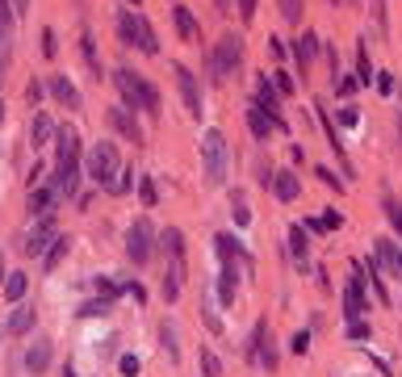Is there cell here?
Masks as SVG:
<instances>
[{
  "label": "cell",
  "instance_id": "d4e9b609",
  "mask_svg": "<svg viewBox=\"0 0 402 377\" xmlns=\"http://www.w3.org/2000/svg\"><path fill=\"white\" fill-rule=\"evenodd\" d=\"M172 17H177L180 38H184V43H193V38H197V21H193V13H189L184 4H177V9H172Z\"/></svg>",
  "mask_w": 402,
  "mask_h": 377
},
{
  "label": "cell",
  "instance_id": "680465c9",
  "mask_svg": "<svg viewBox=\"0 0 402 377\" xmlns=\"http://www.w3.org/2000/svg\"><path fill=\"white\" fill-rule=\"evenodd\" d=\"M398 273H402V252H398Z\"/></svg>",
  "mask_w": 402,
  "mask_h": 377
},
{
  "label": "cell",
  "instance_id": "9a60e30c",
  "mask_svg": "<svg viewBox=\"0 0 402 377\" xmlns=\"http://www.w3.org/2000/svg\"><path fill=\"white\" fill-rule=\"evenodd\" d=\"M134 47L143 50V55H155V50H160V38H155L151 21H147L143 13H134Z\"/></svg>",
  "mask_w": 402,
  "mask_h": 377
},
{
  "label": "cell",
  "instance_id": "1f68e13d",
  "mask_svg": "<svg viewBox=\"0 0 402 377\" xmlns=\"http://www.w3.org/2000/svg\"><path fill=\"white\" fill-rule=\"evenodd\" d=\"M80 55H84V63H89V72L96 76V80H101V63H96V47H92V34H89V30L80 34Z\"/></svg>",
  "mask_w": 402,
  "mask_h": 377
},
{
  "label": "cell",
  "instance_id": "cb8c5ba5",
  "mask_svg": "<svg viewBox=\"0 0 402 377\" xmlns=\"http://www.w3.org/2000/svg\"><path fill=\"white\" fill-rule=\"evenodd\" d=\"M67 247H72V239L67 235H59L55 243H50V252L43 256V264H46V273H55L59 264H63V256H67Z\"/></svg>",
  "mask_w": 402,
  "mask_h": 377
},
{
  "label": "cell",
  "instance_id": "6da1fadb",
  "mask_svg": "<svg viewBox=\"0 0 402 377\" xmlns=\"http://www.w3.org/2000/svg\"><path fill=\"white\" fill-rule=\"evenodd\" d=\"M226 164H230V151H226V135L210 126V130L201 135V168H206V185H210V188L226 185Z\"/></svg>",
  "mask_w": 402,
  "mask_h": 377
},
{
  "label": "cell",
  "instance_id": "277c9868",
  "mask_svg": "<svg viewBox=\"0 0 402 377\" xmlns=\"http://www.w3.org/2000/svg\"><path fill=\"white\" fill-rule=\"evenodd\" d=\"M151 223H147V218H134L130 223V231H126V256H130L134 264H147V260H151V247H155V243H151Z\"/></svg>",
  "mask_w": 402,
  "mask_h": 377
},
{
  "label": "cell",
  "instance_id": "c3c4849f",
  "mask_svg": "<svg viewBox=\"0 0 402 377\" xmlns=\"http://www.w3.org/2000/svg\"><path fill=\"white\" fill-rule=\"evenodd\" d=\"M357 76H360V84H369V76H373V63H369V55L360 50V67H357Z\"/></svg>",
  "mask_w": 402,
  "mask_h": 377
},
{
  "label": "cell",
  "instance_id": "4dcf8cb0",
  "mask_svg": "<svg viewBox=\"0 0 402 377\" xmlns=\"http://www.w3.org/2000/svg\"><path fill=\"white\" fill-rule=\"evenodd\" d=\"M26 273H9V277H4V298H9V302H21V293H26Z\"/></svg>",
  "mask_w": 402,
  "mask_h": 377
},
{
  "label": "cell",
  "instance_id": "2e32d148",
  "mask_svg": "<svg viewBox=\"0 0 402 377\" xmlns=\"http://www.w3.org/2000/svg\"><path fill=\"white\" fill-rule=\"evenodd\" d=\"M55 201H59V193H55V185H34V188H30V210H34L38 218H50V210H55Z\"/></svg>",
  "mask_w": 402,
  "mask_h": 377
},
{
  "label": "cell",
  "instance_id": "7dc6e473",
  "mask_svg": "<svg viewBox=\"0 0 402 377\" xmlns=\"http://www.w3.org/2000/svg\"><path fill=\"white\" fill-rule=\"evenodd\" d=\"M118 369H122L126 377H138V356H122V361H118Z\"/></svg>",
  "mask_w": 402,
  "mask_h": 377
},
{
  "label": "cell",
  "instance_id": "db71d44e",
  "mask_svg": "<svg viewBox=\"0 0 402 377\" xmlns=\"http://www.w3.org/2000/svg\"><path fill=\"white\" fill-rule=\"evenodd\" d=\"M377 89H381V93H394V76L381 72V76H377Z\"/></svg>",
  "mask_w": 402,
  "mask_h": 377
},
{
  "label": "cell",
  "instance_id": "f546056e",
  "mask_svg": "<svg viewBox=\"0 0 402 377\" xmlns=\"http://www.w3.org/2000/svg\"><path fill=\"white\" fill-rule=\"evenodd\" d=\"M314 50H318V38H314V34H302V38L294 43V55H298V63H302V67L314 59Z\"/></svg>",
  "mask_w": 402,
  "mask_h": 377
},
{
  "label": "cell",
  "instance_id": "681fc988",
  "mask_svg": "<svg viewBox=\"0 0 402 377\" xmlns=\"http://www.w3.org/2000/svg\"><path fill=\"white\" fill-rule=\"evenodd\" d=\"M239 17L252 21V17H256V0H239Z\"/></svg>",
  "mask_w": 402,
  "mask_h": 377
},
{
  "label": "cell",
  "instance_id": "7bdbcfd3",
  "mask_svg": "<svg viewBox=\"0 0 402 377\" xmlns=\"http://www.w3.org/2000/svg\"><path fill=\"white\" fill-rule=\"evenodd\" d=\"M105 310H109V298H101V302H84V306H80L84 319H96V315H105Z\"/></svg>",
  "mask_w": 402,
  "mask_h": 377
},
{
  "label": "cell",
  "instance_id": "8d00e7d4",
  "mask_svg": "<svg viewBox=\"0 0 402 377\" xmlns=\"http://www.w3.org/2000/svg\"><path fill=\"white\" fill-rule=\"evenodd\" d=\"M118 34H122V43H126V47H134V13H130V9L118 17Z\"/></svg>",
  "mask_w": 402,
  "mask_h": 377
},
{
  "label": "cell",
  "instance_id": "6f0895ef",
  "mask_svg": "<svg viewBox=\"0 0 402 377\" xmlns=\"http://www.w3.org/2000/svg\"><path fill=\"white\" fill-rule=\"evenodd\" d=\"M218 4H223V9H230V0H218Z\"/></svg>",
  "mask_w": 402,
  "mask_h": 377
},
{
  "label": "cell",
  "instance_id": "60d3db41",
  "mask_svg": "<svg viewBox=\"0 0 402 377\" xmlns=\"http://www.w3.org/2000/svg\"><path fill=\"white\" fill-rule=\"evenodd\" d=\"M130 176H134L130 168H122V172H118V176H113L105 188H109V193H126V188H130Z\"/></svg>",
  "mask_w": 402,
  "mask_h": 377
},
{
  "label": "cell",
  "instance_id": "e575fe53",
  "mask_svg": "<svg viewBox=\"0 0 402 377\" xmlns=\"http://www.w3.org/2000/svg\"><path fill=\"white\" fill-rule=\"evenodd\" d=\"M138 105H143L151 118H160V93H155V84H147V80H143V96H138Z\"/></svg>",
  "mask_w": 402,
  "mask_h": 377
},
{
  "label": "cell",
  "instance_id": "7c38bea8",
  "mask_svg": "<svg viewBox=\"0 0 402 377\" xmlns=\"http://www.w3.org/2000/svg\"><path fill=\"white\" fill-rule=\"evenodd\" d=\"M55 193L59 197H76V185H80V164H55Z\"/></svg>",
  "mask_w": 402,
  "mask_h": 377
},
{
  "label": "cell",
  "instance_id": "e0dca14e",
  "mask_svg": "<svg viewBox=\"0 0 402 377\" xmlns=\"http://www.w3.org/2000/svg\"><path fill=\"white\" fill-rule=\"evenodd\" d=\"M256 109H264L272 122H281V93L268 80H260V89H256Z\"/></svg>",
  "mask_w": 402,
  "mask_h": 377
},
{
  "label": "cell",
  "instance_id": "d6986e66",
  "mask_svg": "<svg viewBox=\"0 0 402 377\" xmlns=\"http://www.w3.org/2000/svg\"><path fill=\"white\" fill-rule=\"evenodd\" d=\"M272 193H277L281 201H294V197L302 193V181H298L294 172H272Z\"/></svg>",
  "mask_w": 402,
  "mask_h": 377
},
{
  "label": "cell",
  "instance_id": "d6a6232c",
  "mask_svg": "<svg viewBox=\"0 0 402 377\" xmlns=\"http://www.w3.org/2000/svg\"><path fill=\"white\" fill-rule=\"evenodd\" d=\"M377 260H381L390 273H398V252H394V243H390V239H377Z\"/></svg>",
  "mask_w": 402,
  "mask_h": 377
},
{
  "label": "cell",
  "instance_id": "4fadbf2b",
  "mask_svg": "<svg viewBox=\"0 0 402 377\" xmlns=\"http://www.w3.org/2000/svg\"><path fill=\"white\" fill-rule=\"evenodd\" d=\"M13 4L9 0H0V72H4V63H9V50H13Z\"/></svg>",
  "mask_w": 402,
  "mask_h": 377
},
{
  "label": "cell",
  "instance_id": "f5cc1de1",
  "mask_svg": "<svg viewBox=\"0 0 402 377\" xmlns=\"http://www.w3.org/2000/svg\"><path fill=\"white\" fill-rule=\"evenodd\" d=\"M26 96H30V105H38V101H43V84H38V80H34V84H30V89H26Z\"/></svg>",
  "mask_w": 402,
  "mask_h": 377
},
{
  "label": "cell",
  "instance_id": "ac0fdd59",
  "mask_svg": "<svg viewBox=\"0 0 402 377\" xmlns=\"http://www.w3.org/2000/svg\"><path fill=\"white\" fill-rule=\"evenodd\" d=\"M50 93H55V101H59V105H67V109H80V89H76L67 76H55V80H50Z\"/></svg>",
  "mask_w": 402,
  "mask_h": 377
},
{
  "label": "cell",
  "instance_id": "816d5d0a",
  "mask_svg": "<svg viewBox=\"0 0 402 377\" xmlns=\"http://www.w3.org/2000/svg\"><path fill=\"white\" fill-rule=\"evenodd\" d=\"M348 339H369V323H352V327H348Z\"/></svg>",
  "mask_w": 402,
  "mask_h": 377
},
{
  "label": "cell",
  "instance_id": "f35d334b",
  "mask_svg": "<svg viewBox=\"0 0 402 377\" xmlns=\"http://www.w3.org/2000/svg\"><path fill=\"white\" fill-rule=\"evenodd\" d=\"M272 89L281 96H289L294 93V76H289V72H272Z\"/></svg>",
  "mask_w": 402,
  "mask_h": 377
},
{
  "label": "cell",
  "instance_id": "7402d4cb",
  "mask_svg": "<svg viewBox=\"0 0 402 377\" xmlns=\"http://www.w3.org/2000/svg\"><path fill=\"white\" fill-rule=\"evenodd\" d=\"M55 135H59V130H55V122H50L46 113H38V118H34V126H30V139H34V147H46Z\"/></svg>",
  "mask_w": 402,
  "mask_h": 377
},
{
  "label": "cell",
  "instance_id": "5b68a950",
  "mask_svg": "<svg viewBox=\"0 0 402 377\" xmlns=\"http://www.w3.org/2000/svg\"><path fill=\"white\" fill-rule=\"evenodd\" d=\"M55 239H59V231H55V218H38V223H34V231H30V239L21 243V252H26V256H46Z\"/></svg>",
  "mask_w": 402,
  "mask_h": 377
},
{
  "label": "cell",
  "instance_id": "484cf974",
  "mask_svg": "<svg viewBox=\"0 0 402 377\" xmlns=\"http://www.w3.org/2000/svg\"><path fill=\"white\" fill-rule=\"evenodd\" d=\"M214 243H218V256H223L226 264H235V260H243V243H239L235 235H218Z\"/></svg>",
  "mask_w": 402,
  "mask_h": 377
},
{
  "label": "cell",
  "instance_id": "5bb4252c",
  "mask_svg": "<svg viewBox=\"0 0 402 377\" xmlns=\"http://www.w3.org/2000/svg\"><path fill=\"white\" fill-rule=\"evenodd\" d=\"M109 122H113V130H118L126 142H143V130H138V122L130 118L126 105H122V109H109Z\"/></svg>",
  "mask_w": 402,
  "mask_h": 377
},
{
  "label": "cell",
  "instance_id": "74e56055",
  "mask_svg": "<svg viewBox=\"0 0 402 377\" xmlns=\"http://www.w3.org/2000/svg\"><path fill=\"white\" fill-rule=\"evenodd\" d=\"M386 218H390V227L402 235V206L394 201V197H386Z\"/></svg>",
  "mask_w": 402,
  "mask_h": 377
},
{
  "label": "cell",
  "instance_id": "603a6c76",
  "mask_svg": "<svg viewBox=\"0 0 402 377\" xmlns=\"http://www.w3.org/2000/svg\"><path fill=\"white\" fill-rule=\"evenodd\" d=\"M289 252H294V260H298V264H306V256H311V243H306V231H302L298 223L289 227Z\"/></svg>",
  "mask_w": 402,
  "mask_h": 377
},
{
  "label": "cell",
  "instance_id": "bcb514c9",
  "mask_svg": "<svg viewBox=\"0 0 402 377\" xmlns=\"http://www.w3.org/2000/svg\"><path fill=\"white\" fill-rule=\"evenodd\" d=\"M289 348H294V352H298V356H306V348H311V335H306V331H298V335H294V344H289Z\"/></svg>",
  "mask_w": 402,
  "mask_h": 377
},
{
  "label": "cell",
  "instance_id": "ba28073f",
  "mask_svg": "<svg viewBox=\"0 0 402 377\" xmlns=\"http://www.w3.org/2000/svg\"><path fill=\"white\" fill-rule=\"evenodd\" d=\"M364 310H369V306H364V273L352 269V281H348V293H344V315L357 323Z\"/></svg>",
  "mask_w": 402,
  "mask_h": 377
},
{
  "label": "cell",
  "instance_id": "836d02e7",
  "mask_svg": "<svg viewBox=\"0 0 402 377\" xmlns=\"http://www.w3.org/2000/svg\"><path fill=\"white\" fill-rule=\"evenodd\" d=\"M277 4H281V17H285L289 26H298L302 13H306V0H277Z\"/></svg>",
  "mask_w": 402,
  "mask_h": 377
},
{
  "label": "cell",
  "instance_id": "f6af8a7d",
  "mask_svg": "<svg viewBox=\"0 0 402 377\" xmlns=\"http://www.w3.org/2000/svg\"><path fill=\"white\" fill-rule=\"evenodd\" d=\"M43 55H46V59H55V55H59V43H55V30H43Z\"/></svg>",
  "mask_w": 402,
  "mask_h": 377
},
{
  "label": "cell",
  "instance_id": "9c48e42d",
  "mask_svg": "<svg viewBox=\"0 0 402 377\" xmlns=\"http://www.w3.org/2000/svg\"><path fill=\"white\" fill-rule=\"evenodd\" d=\"M55 164H80V135L72 130V126H63L59 135H55Z\"/></svg>",
  "mask_w": 402,
  "mask_h": 377
},
{
  "label": "cell",
  "instance_id": "ab89813d",
  "mask_svg": "<svg viewBox=\"0 0 402 377\" xmlns=\"http://www.w3.org/2000/svg\"><path fill=\"white\" fill-rule=\"evenodd\" d=\"M160 339H164V352H168V356L177 361V356H180V352H177V331L164 323V327H160Z\"/></svg>",
  "mask_w": 402,
  "mask_h": 377
},
{
  "label": "cell",
  "instance_id": "d590c367",
  "mask_svg": "<svg viewBox=\"0 0 402 377\" xmlns=\"http://www.w3.org/2000/svg\"><path fill=\"white\" fill-rule=\"evenodd\" d=\"M201 373L206 377H223V361H218L210 348H201Z\"/></svg>",
  "mask_w": 402,
  "mask_h": 377
},
{
  "label": "cell",
  "instance_id": "83f0119b",
  "mask_svg": "<svg viewBox=\"0 0 402 377\" xmlns=\"http://www.w3.org/2000/svg\"><path fill=\"white\" fill-rule=\"evenodd\" d=\"M247 126H252V135H256V139H268V130H272L277 122L268 118L264 109H247Z\"/></svg>",
  "mask_w": 402,
  "mask_h": 377
},
{
  "label": "cell",
  "instance_id": "52a82bcc",
  "mask_svg": "<svg viewBox=\"0 0 402 377\" xmlns=\"http://www.w3.org/2000/svg\"><path fill=\"white\" fill-rule=\"evenodd\" d=\"M113 84H118V93L126 101V109H143V105H138V96H143V76H134L130 67H118V72H113Z\"/></svg>",
  "mask_w": 402,
  "mask_h": 377
},
{
  "label": "cell",
  "instance_id": "f1b7e54d",
  "mask_svg": "<svg viewBox=\"0 0 402 377\" xmlns=\"http://www.w3.org/2000/svg\"><path fill=\"white\" fill-rule=\"evenodd\" d=\"M235 277H239V269H235V264H226V269H223V281H218V298H223L226 306L235 302V285H239Z\"/></svg>",
  "mask_w": 402,
  "mask_h": 377
},
{
  "label": "cell",
  "instance_id": "9f6ffc18",
  "mask_svg": "<svg viewBox=\"0 0 402 377\" xmlns=\"http://www.w3.org/2000/svg\"><path fill=\"white\" fill-rule=\"evenodd\" d=\"M398 139H402V109H398Z\"/></svg>",
  "mask_w": 402,
  "mask_h": 377
},
{
  "label": "cell",
  "instance_id": "ee69618b",
  "mask_svg": "<svg viewBox=\"0 0 402 377\" xmlns=\"http://www.w3.org/2000/svg\"><path fill=\"white\" fill-rule=\"evenodd\" d=\"M230 214H235V223H239V227H247V223H252V210H247V206H243L239 197H235V206H230Z\"/></svg>",
  "mask_w": 402,
  "mask_h": 377
},
{
  "label": "cell",
  "instance_id": "b9f144b4",
  "mask_svg": "<svg viewBox=\"0 0 402 377\" xmlns=\"http://www.w3.org/2000/svg\"><path fill=\"white\" fill-rule=\"evenodd\" d=\"M138 197H143V206H155V201H160V197H155V185H151V176L138 181Z\"/></svg>",
  "mask_w": 402,
  "mask_h": 377
},
{
  "label": "cell",
  "instance_id": "ffe728a7",
  "mask_svg": "<svg viewBox=\"0 0 402 377\" xmlns=\"http://www.w3.org/2000/svg\"><path fill=\"white\" fill-rule=\"evenodd\" d=\"M180 285H184V260H172L168 264V277H164V302H177Z\"/></svg>",
  "mask_w": 402,
  "mask_h": 377
},
{
  "label": "cell",
  "instance_id": "11a10c76",
  "mask_svg": "<svg viewBox=\"0 0 402 377\" xmlns=\"http://www.w3.org/2000/svg\"><path fill=\"white\" fill-rule=\"evenodd\" d=\"M9 4H13V13H26L30 9V0H9Z\"/></svg>",
  "mask_w": 402,
  "mask_h": 377
},
{
  "label": "cell",
  "instance_id": "4316f807",
  "mask_svg": "<svg viewBox=\"0 0 402 377\" xmlns=\"http://www.w3.org/2000/svg\"><path fill=\"white\" fill-rule=\"evenodd\" d=\"M160 243H164V252H168V260H184V235H180L177 227H168Z\"/></svg>",
  "mask_w": 402,
  "mask_h": 377
},
{
  "label": "cell",
  "instance_id": "44dd1931",
  "mask_svg": "<svg viewBox=\"0 0 402 377\" xmlns=\"http://www.w3.org/2000/svg\"><path fill=\"white\" fill-rule=\"evenodd\" d=\"M34 327V306H13V315H9V335H26V331Z\"/></svg>",
  "mask_w": 402,
  "mask_h": 377
},
{
  "label": "cell",
  "instance_id": "f907efd6",
  "mask_svg": "<svg viewBox=\"0 0 402 377\" xmlns=\"http://www.w3.org/2000/svg\"><path fill=\"white\" fill-rule=\"evenodd\" d=\"M340 122H344V126H357V122H360V113L352 109V105H348V109H340Z\"/></svg>",
  "mask_w": 402,
  "mask_h": 377
},
{
  "label": "cell",
  "instance_id": "94428289",
  "mask_svg": "<svg viewBox=\"0 0 402 377\" xmlns=\"http://www.w3.org/2000/svg\"><path fill=\"white\" fill-rule=\"evenodd\" d=\"M130 4H138V0H130Z\"/></svg>",
  "mask_w": 402,
  "mask_h": 377
},
{
  "label": "cell",
  "instance_id": "3957f363",
  "mask_svg": "<svg viewBox=\"0 0 402 377\" xmlns=\"http://www.w3.org/2000/svg\"><path fill=\"white\" fill-rule=\"evenodd\" d=\"M239 59H243V38H239V34H223L218 47H214V76H218V80L235 76Z\"/></svg>",
  "mask_w": 402,
  "mask_h": 377
},
{
  "label": "cell",
  "instance_id": "7a4b0ae2",
  "mask_svg": "<svg viewBox=\"0 0 402 377\" xmlns=\"http://www.w3.org/2000/svg\"><path fill=\"white\" fill-rule=\"evenodd\" d=\"M118 172H122L118 147H113V142H92L89 155H84V176H89V181H96V185H109Z\"/></svg>",
  "mask_w": 402,
  "mask_h": 377
},
{
  "label": "cell",
  "instance_id": "8992f818",
  "mask_svg": "<svg viewBox=\"0 0 402 377\" xmlns=\"http://www.w3.org/2000/svg\"><path fill=\"white\" fill-rule=\"evenodd\" d=\"M247 356H252V361H256L260 369H277V352H272V339H268V323H256Z\"/></svg>",
  "mask_w": 402,
  "mask_h": 377
},
{
  "label": "cell",
  "instance_id": "91938a15",
  "mask_svg": "<svg viewBox=\"0 0 402 377\" xmlns=\"http://www.w3.org/2000/svg\"><path fill=\"white\" fill-rule=\"evenodd\" d=\"M0 118H4V101H0Z\"/></svg>",
  "mask_w": 402,
  "mask_h": 377
},
{
  "label": "cell",
  "instance_id": "30bf717a",
  "mask_svg": "<svg viewBox=\"0 0 402 377\" xmlns=\"http://www.w3.org/2000/svg\"><path fill=\"white\" fill-rule=\"evenodd\" d=\"M177 84H180V96H184V109L193 118H201V93H197V80L189 67H177Z\"/></svg>",
  "mask_w": 402,
  "mask_h": 377
},
{
  "label": "cell",
  "instance_id": "8fae6325",
  "mask_svg": "<svg viewBox=\"0 0 402 377\" xmlns=\"http://www.w3.org/2000/svg\"><path fill=\"white\" fill-rule=\"evenodd\" d=\"M46 365H50V339H46V335H34V344L26 348V369L38 377V373H46Z\"/></svg>",
  "mask_w": 402,
  "mask_h": 377
}]
</instances>
